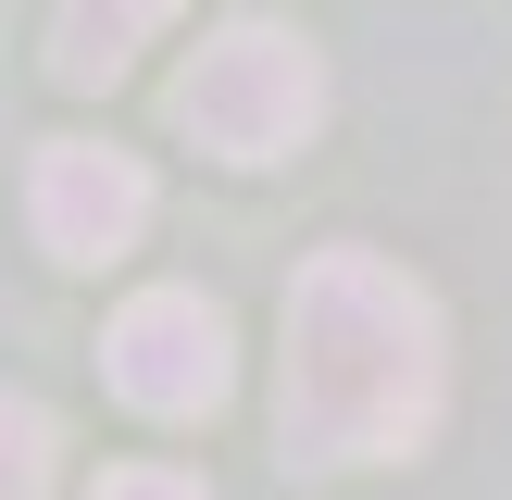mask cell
Masks as SVG:
<instances>
[{
	"label": "cell",
	"mask_w": 512,
	"mask_h": 500,
	"mask_svg": "<svg viewBox=\"0 0 512 500\" xmlns=\"http://www.w3.org/2000/svg\"><path fill=\"white\" fill-rule=\"evenodd\" d=\"M438 388V300L388 250H313L288 288V375H275L288 463H400L438 425Z\"/></svg>",
	"instance_id": "obj_1"
},
{
	"label": "cell",
	"mask_w": 512,
	"mask_h": 500,
	"mask_svg": "<svg viewBox=\"0 0 512 500\" xmlns=\"http://www.w3.org/2000/svg\"><path fill=\"white\" fill-rule=\"evenodd\" d=\"M325 125V63L288 25H225L175 63V138L213 163H288Z\"/></svg>",
	"instance_id": "obj_2"
},
{
	"label": "cell",
	"mask_w": 512,
	"mask_h": 500,
	"mask_svg": "<svg viewBox=\"0 0 512 500\" xmlns=\"http://www.w3.org/2000/svg\"><path fill=\"white\" fill-rule=\"evenodd\" d=\"M100 375H113L138 413H163V425H200V413H225V313L200 288H138L113 313V338H100Z\"/></svg>",
	"instance_id": "obj_3"
},
{
	"label": "cell",
	"mask_w": 512,
	"mask_h": 500,
	"mask_svg": "<svg viewBox=\"0 0 512 500\" xmlns=\"http://www.w3.org/2000/svg\"><path fill=\"white\" fill-rule=\"evenodd\" d=\"M25 225H38L50 263H113V250H138V225H150L138 150H113V138H50L38 175H25Z\"/></svg>",
	"instance_id": "obj_4"
},
{
	"label": "cell",
	"mask_w": 512,
	"mask_h": 500,
	"mask_svg": "<svg viewBox=\"0 0 512 500\" xmlns=\"http://www.w3.org/2000/svg\"><path fill=\"white\" fill-rule=\"evenodd\" d=\"M163 25H175V0H50V75L63 88H113Z\"/></svg>",
	"instance_id": "obj_5"
},
{
	"label": "cell",
	"mask_w": 512,
	"mask_h": 500,
	"mask_svg": "<svg viewBox=\"0 0 512 500\" xmlns=\"http://www.w3.org/2000/svg\"><path fill=\"white\" fill-rule=\"evenodd\" d=\"M50 450H63L50 413L25 388H0V500H50Z\"/></svg>",
	"instance_id": "obj_6"
},
{
	"label": "cell",
	"mask_w": 512,
	"mask_h": 500,
	"mask_svg": "<svg viewBox=\"0 0 512 500\" xmlns=\"http://www.w3.org/2000/svg\"><path fill=\"white\" fill-rule=\"evenodd\" d=\"M88 500H213V488H200V475H175V463H113Z\"/></svg>",
	"instance_id": "obj_7"
}]
</instances>
